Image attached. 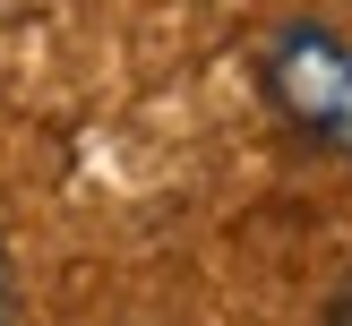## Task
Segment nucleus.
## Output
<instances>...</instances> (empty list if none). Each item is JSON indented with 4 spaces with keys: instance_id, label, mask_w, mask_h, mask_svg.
<instances>
[{
    "instance_id": "nucleus-1",
    "label": "nucleus",
    "mask_w": 352,
    "mask_h": 326,
    "mask_svg": "<svg viewBox=\"0 0 352 326\" xmlns=\"http://www.w3.org/2000/svg\"><path fill=\"white\" fill-rule=\"evenodd\" d=\"M267 95L318 146H352V43L336 26H284L267 43Z\"/></svg>"
},
{
    "instance_id": "nucleus-2",
    "label": "nucleus",
    "mask_w": 352,
    "mask_h": 326,
    "mask_svg": "<svg viewBox=\"0 0 352 326\" xmlns=\"http://www.w3.org/2000/svg\"><path fill=\"white\" fill-rule=\"evenodd\" d=\"M0 318H9V257H0Z\"/></svg>"
}]
</instances>
